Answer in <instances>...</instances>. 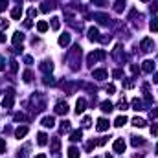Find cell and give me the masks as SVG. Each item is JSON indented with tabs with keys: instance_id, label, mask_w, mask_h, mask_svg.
<instances>
[{
	"instance_id": "obj_1",
	"label": "cell",
	"mask_w": 158,
	"mask_h": 158,
	"mask_svg": "<svg viewBox=\"0 0 158 158\" xmlns=\"http://www.w3.org/2000/svg\"><path fill=\"white\" fill-rule=\"evenodd\" d=\"M13 101H15L13 90H7L6 96H4V99H2V107H4V109H11V107H13Z\"/></svg>"
},
{
	"instance_id": "obj_2",
	"label": "cell",
	"mask_w": 158,
	"mask_h": 158,
	"mask_svg": "<svg viewBox=\"0 0 158 158\" xmlns=\"http://www.w3.org/2000/svg\"><path fill=\"white\" fill-rule=\"evenodd\" d=\"M140 48H142V51H153V48H154V43H153V39H149V37H145L143 40H142V44H140Z\"/></svg>"
},
{
	"instance_id": "obj_3",
	"label": "cell",
	"mask_w": 158,
	"mask_h": 158,
	"mask_svg": "<svg viewBox=\"0 0 158 158\" xmlns=\"http://www.w3.org/2000/svg\"><path fill=\"white\" fill-rule=\"evenodd\" d=\"M105 57V51L103 50H98V51H92V54L88 55V65H94L96 61H99V59H103Z\"/></svg>"
},
{
	"instance_id": "obj_4",
	"label": "cell",
	"mask_w": 158,
	"mask_h": 158,
	"mask_svg": "<svg viewBox=\"0 0 158 158\" xmlns=\"http://www.w3.org/2000/svg\"><path fill=\"white\" fill-rule=\"evenodd\" d=\"M125 147H127V145H125V142L121 140V138H118V140H116L114 142V145H112V149H114V153H125Z\"/></svg>"
},
{
	"instance_id": "obj_5",
	"label": "cell",
	"mask_w": 158,
	"mask_h": 158,
	"mask_svg": "<svg viewBox=\"0 0 158 158\" xmlns=\"http://www.w3.org/2000/svg\"><path fill=\"white\" fill-rule=\"evenodd\" d=\"M85 107H87V101L83 99V98L77 99V101H76V114H77V116L83 114V112H85Z\"/></svg>"
},
{
	"instance_id": "obj_6",
	"label": "cell",
	"mask_w": 158,
	"mask_h": 158,
	"mask_svg": "<svg viewBox=\"0 0 158 158\" xmlns=\"http://www.w3.org/2000/svg\"><path fill=\"white\" fill-rule=\"evenodd\" d=\"M96 129L99 131V132H105L109 129V120H105V118H99L98 120V125H96Z\"/></svg>"
},
{
	"instance_id": "obj_7",
	"label": "cell",
	"mask_w": 158,
	"mask_h": 158,
	"mask_svg": "<svg viewBox=\"0 0 158 158\" xmlns=\"http://www.w3.org/2000/svg\"><path fill=\"white\" fill-rule=\"evenodd\" d=\"M92 76H94V79L103 81V79H107V70H103V68H99V70H94V72H92Z\"/></svg>"
},
{
	"instance_id": "obj_8",
	"label": "cell",
	"mask_w": 158,
	"mask_h": 158,
	"mask_svg": "<svg viewBox=\"0 0 158 158\" xmlns=\"http://www.w3.org/2000/svg\"><path fill=\"white\" fill-rule=\"evenodd\" d=\"M88 40H99V29L98 28H88Z\"/></svg>"
},
{
	"instance_id": "obj_9",
	"label": "cell",
	"mask_w": 158,
	"mask_h": 158,
	"mask_svg": "<svg viewBox=\"0 0 158 158\" xmlns=\"http://www.w3.org/2000/svg\"><path fill=\"white\" fill-rule=\"evenodd\" d=\"M66 112H68V105L62 103V101H59L55 105V114H66Z\"/></svg>"
},
{
	"instance_id": "obj_10",
	"label": "cell",
	"mask_w": 158,
	"mask_h": 158,
	"mask_svg": "<svg viewBox=\"0 0 158 158\" xmlns=\"http://www.w3.org/2000/svg\"><path fill=\"white\" fill-rule=\"evenodd\" d=\"M142 70H143L145 73H151V72L154 70V62H153V61H143V65H142Z\"/></svg>"
},
{
	"instance_id": "obj_11",
	"label": "cell",
	"mask_w": 158,
	"mask_h": 158,
	"mask_svg": "<svg viewBox=\"0 0 158 158\" xmlns=\"http://www.w3.org/2000/svg\"><path fill=\"white\" fill-rule=\"evenodd\" d=\"M94 18H96L98 20V22H101V24H107L109 22V15H105V13H96V15H94Z\"/></svg>"
},
{
	"instance_id": "obj_12",
	"label": "cell",
	"mask_w": 158,
	"mask_h": 158,
	"mask_svg": "<svg viewBox=\"0 0 158 158\" xmlns=\"http://www.w3.org/2000/svg\"><path fill=\"white\" fill-rule=\"evenodd\" d=\"M11 40H13V44H15V46H18V44H20V43L24 40V35L20 33V31H15V33H13V39H11Z\"/></svg>"
},
{
	"instance_id": "obj_13",
	"label": "cell",
	"mask_w": 158,
	"mask_h": 158,
	"mask_svg": "<svg viewBox=\"0 0 158 158\" xmlns=\"http://www.w3.org/2000/svg\"><path fill=\"white\" fill-rule=\"evenodd\" d=\"M59 149H61V140H59V138H54V140H51L50 151H51V153H59Z\"/></svg>"
},
{
	"instance_id": "obj_14",
	"label": "cell",
	"mask_w": 158,
	"mask_h": 158,
	"mask_svg": "<svg viewBox=\"0 0 158 158\" xmlns=\"http://www.w3.org/2000/svg\"><path fill=\"white\" fill-rule=\"evenodd\" d=\"M43 125H44V127H54V125H55L54 116H46V118H43Z\"/></svg>"
},
{
	"instance_id": "obj_15",
	"label": "cell",
	"mask_w": 158,
	"mask_h": 158,
	"mask_svg": "<svg viewBox=\"0 0 158 158\" xmlns=\"http://www.w3.org/2000/svg\"><path fill=\"white\" fill-rule=\"evenodd\" d=\"M59 44H61V46H68V44H70V35H68V33H62V35L59 37Z\"/></svg>"
},
{
	"instance_id": "obj_16",
	"label": "cell",
	"mask_w": 158,
	"mask_h": 158,
	"mask_svg": "<svg viewBox=\"0 0 158 158\" xmlns=\"http://www.w3.org/2000/svg\"><path fill=\"white\" fill-rule=\"evenodd\" d=\"M101 110H103V112H112V110H114V105H112L110 101H103V103H101Z\"/></svg>"
},
{
	"instance_id": "obj_17",
	"label": "cell",
	"mask_w": 158,
	"mask_h": 158,
	"mask_svg": "<svg viewBox=\"0 0 158 158\" xmlns=\"http://www.w3.org/2000/svg\"><path fill=\"white\" fill-rule=\"evenodd\" d=\"M83 138V131H73L70 134V142H79Z\"/></svg>"
},
{
	"instance_id": "obj_18",
	"label": "cell",
	"mask_w": 158,
	"mask_h": 158,
	"mask_svg": "<svg viewBox=\"0 0 158 158\" xmlns=\"http://www.w3.org/2000/svg\"><path fill=\"white\" fill-rule=\"evenodd\" d=\"M37 143H39V145H46V143H48V136H46L44 132H39V134H37Z\"/></svg>"
},
{
	"instance_id": "obj_19",
	"label": "cell",
	"mask_w": 158,
	"mask_h": 158,
	"mask_svg": "<svg viewBox=\"0 0 158 158\" xmlns=\"http://www.w3.org/2000/svg\"><path fill=\"white\" fill-rule=\"evenodd\" d=\"M125 123H127V116H118V118L114 120V125H116V127H123Z\"/></svg>"
},
{
	"instance_id": "obj_20",
	"label": "cell",
	"mask_w": 158,
	"mask_h": 158,
	"mask_svg": "<svg viewBox=\"0 0 158 158\" xmlns=\"http://www.w3.org/2000/svg\"><path fill=\"white\" fill-rule=\"evenodd\" d=\"M26 134H28V127H18V129L15 131V136H17L18 140H20V138H24Z\"/></svg>"
},
{
	"instance_id": "obj_21",
	"label": "cell",
	"mask_w": 158,
	"mask_h": 158,
	"mask_svg": "<svg viewBox=\"0 0 158 158\" xmlns=\"http://www.w3.org/2000/svg\"><path fill=\"white\" fill-rule=\"evenodd\" d=\"M131 105H132V110H143V105H142V101L138 98H134Z\"/></svg>"
},
{
	"instance_id": "obj_22",
	"label": "cell",
	"mask_w": 158,
	"mask_h": 158,
	"mask_svg": "<svg viewBox=\"0 0 158 158\" xmlns=\"http://www.w3.org/2000/svg\"><path fill=\"white\" fill-rule=\"evenodd\" d=\"M48 22H44V20H40V22H37V29L40 31V33H44V31H48Z\"/></svg>"
},
{
	"instance_id": "obj_23",
	"label": "cell",
	"mask_w": 158,
	"mask_h": 158,
	"mask_svg": "<svg viewBox=\"0 0 158 158\" xmlns=\"http://www.w3.org/2000/svg\"><path fill=\"white\" fill-rule=\"evenodd\" d=\"M40 70L48 73V72H51V70H54V65H51V62H48V61H44L43 65H40Z\"/></svg>"
},
{
	"instance_id": "obj_24",
	"label": "cell",
	"mask_w": 158,
	"mask_h": 158,
	"mask_svg": "<svg viewBox=\"0 0 158 158\" xmlns=\"http://www.w3.org/2000/svg\"><path fill=\"white\" fill-rule=\"evenodd\" d=\"M11 17H13L15 20H18L20 17H22V7H20V6H18V7H15L13 11H11Z\"/></svg>"
},
{
	"instance_id": "obj_25",
	"label": "cell",
	"mask_w": 158,
	"mask_h": 158,
	"mask_svg": "<svg viewBox=\"0 0 158 158\" xmlns=\"http://www.w3.org/2000/svg\"><path fill=\"white\" fill-rule=\"evenodd\" d=\"M68 158H79V149L77 147H70L68 149Z\"/></svg>"
},
{
	"instance_id": "obj_26",
	"label": "cell",
	"mask_w": 158,
	"mask_h": 158,
	"mask_svg": "<svg viewBox=\"0 0 158 158\" xmlns=\"http://www.w3.org/2000/svg\"><path fill=\"white\" fill-rule=\"evenodd\" d=\"M123 7H125V2H123V0H118V2L114 4V11H116V13H121Z\"/></svg>"
},
{
	"instance_id": "obj_27",
	"label": "cell",
	"mask_w": 158,
	"mask_h": 158,
	"mask_svg": "<svg viewBox=\"0 0 158 158\" xmlns=\"http://www.w3.org/2000/svg\"><path fill=\"white\" fill-rule=\"evenodd\" d=\"M132 125H134V127H145V120H142V118L136 116V118L132 120Z\"/></svg>"
},
{
	"instance_id": "obj_28",
	"label": "cell",
	"mask_w": 158,
	"mask_h": 158,
	"mask_svg": "<svg viewBox=\"0 0 158 158\" xmlns=\"http://www.w3.org/2000/svg\"><path fill=\"white\" fill-rule=\"evenodd\" d=\"M59 26H61V24H59V18H57V17H54V18H51V29H55V31H57V29H59Z\"/></svg>"
},
{
	"instance_id": "obj_29",
	"label": "cell",
	"mask_w": 158,
	"mask_h": 158,
	"mask_svg": "<svg viewBox=\"0 0 158 158\" xmlns=\"http://www.w3.org/2000/svg\"><path fill=\"white\" fill-rule=\"evenodd\" d=\"M149 28H151V31H158V18H153V20H151Z\"/></svg>"
},
{
	"instance_id": "obj_30",
	"label": "cell",
	"mask_w": 158,
	"mask_h": 158,
	"mask_svg": "<svg viewBox=\"0 0 158 158\" xmlns=\"http://www.w3.org/2000/svg\"><path fill=\"white\" fill-rule=\"evenodd\" d=\"M54 7H55L54 4H50V2H46V4H43V11H44V13H48L50 9H54Z\"/></svg>"
},
{
	"instance_id": "obj_31",
	"label": "cell",
	"mask_w": 158,
	"mask_h": 158,
	"mask_svg": "<svg viewBox=\"0 0 158 158\" xmlns=\"http://www.w3.org/2000/svg\"><path fill=\"white\" fill-rule=\"evenodd\" d=\"M24 120H26V116H24L22 112H17V114H15V121H24Z\"/></svg>"
},
{
	"instance_id": "obj_32",
	"label": "cell",
	"mask_w": 158,
	"mask_h": 158,
	"mask_svg": "<svg viewBox=\"0 0 158 158\" xmlns=\"http://www.w3.org/2000/svg\"><path fill=\"white\" fill-rule=\"evenodd\" d=\"M61 131L65 132V131H70V121H62L61 123Z\"/></svg>"
},
{
	"instance_id": "obj_33",
	"label": "cell",
	"mask_w": 158,
	"mask_h": 158,
	"mask_svg": "<svg viewBox=\"0 0 158 158\" xmlns=\"http://www.w3.org/2000/svg\"><path fill=\"white\" fill-rule=\"evenodd\" d=\"M22 77H24V81H26V83H29V81H31V77H33V76H31V72H29V70H26Z\"/></svg>"
},
{
	"instance_id": "obj_34",
	"label": "cell",
	"mask_w": 158,
	"mask_h": 158,
	"mask_svg": "<svg viewBox=\"0 0 158 158\" xmlns=\"http://www.w3.org/2000/svg\"><path fill=\"white\" fill-rule=\"evenodd\" d=\"M134 147H138V145H143V140L142 138H132V142H131Z\"/></svg>"
},
{
	"instance_id": "obj_35",
	"label": "cell",
	"mask_w": 158,
	"mask_h": 158,
	"mask_svg": "<svg viewBox=\"0 0 158 158\" xmlns=\"http://www.w3.org/2000/svg\"><path fill=\"white\" fill-rule=\"evenodd\" d=\"M118 109H120V110H127V101L121 99V101L118 103Z\"/></svg>"
},
{
	"instance_id": "obj_36",
	"label": "cell",
	"mask_w": 158,
	"mask_h": 158,
	"mask_svg": "<svg viewBox=\"0 0 158 158\" xmlns=\"http://www.w3.org/2000/svg\"><path fill=\"white\" fill-rule=\"evenodd\" d=\"M2 153H6V140L0 138V154H2Z\"/></svg>"
},
{
	"instance_id": "obj_37",
	"label": "cell",
	"mask_w": 158,
	"mask_h": 158,
	"mask_svg": "<svg viewBox=\"0 0 158 158\" xmlns=\"http://www.w3.org/2000/svg\"><path fill=\"white\" fill-rule=\"evenodd\" d=\"M151 134L158 136V123H153V127H151Z\"/></svg>"
},
{
	"instance_id": "obj_38",
	"label": "cell",
	"mask_w": 158,
	"mask_h": 158,
	"mask_svg": "<svg viewBox=\"0 0 158 158\" xmlns=\"http://www.w3.org/2000/svg\"><path fill=\"white\" fill-rule=\"evenodd\" d=\"M96 145H98V143L94 142V140H92V142H88V143H87V151H92V149H94Z\"/></svg>"
},
{
	"instance_id": "obj_39",
	"label": "cell",
	"mask_w": 158,
	"mask_h": 158,
	"mask_svg": "<svg viewBox=\"0 0 158 158\" xmlns=\"http://www.w3.org/2000/svg\"><path fill=\"white\" fill-rule=\"evenodd\" d=\"M28 15H29V18H33V17H37V9H35V7H31L29 11H28Z\"/></svg>"
},
{
	"instance_id": "obj_40",
	"label": "cell",
	"mask_w": 158,
	"mask_h": 158,
	"mask_svg": "<svg viewBox=\"0 0 158 158\" xmlns=\"http://www.w3.org/2000/svg\"><path fill=\"white\" fill-rule=\"evenodd\" d=\"M123 87H125V88H132V87H134V83H132L131 79H127V81L123 83Z\"/></svg>"
},
{
	"instance_id": "obj_41",
	"label": "cell",
	"mask_w": 158,
	"mask_h": 158,
	"mask_svg": "<svg viewBox=\"0 0 158 158\" xmlns=\"http://www.w3.org/2000/svg\"><path fill=\"white\" fill-rule=\"evenodd\" d=\"M149 116H151V120H154V118H158V109H153V110L149 112Z\"/></svg>"
},
{
	"instance_id": "obj_42",
	"label": "cell",
	"mask_w": 158,
	"mask_h": 158,
	"mask_svg": "<svg viewBox=\"0 0 158 158\" xmlns=\"http://www.w3.org/2000/svg\"><path fill=\"white\" fill-rule=\"evenodd\" d=\"M7 7V0H0V11H4Z\"/></svg>"
},
{
	"instance_id": "obj_43",
	"label": "cell",
	"mask_w": 158,
	"mask_h": 158,
	"mask_svg": "<svg viewBox=\"0 0 158 158\" xmlns=\"http://www.w3.org/2000/svg\"><path fill=\"white\" fill-rule=\"evenodd\" d=\"M7 26H9V24H7V20H6V18H0V28L4 29V28H7Z\"/></svg>"
},
{
	"instance_id": "obj_44",
	"label": "cell",
	"mask_w": 158,
	"mask_h": 158,
	"mask_svg": "<svg viewBox=\"0 0 158 158\" xmlns=\"http://www.w3.org/2000/svg\"><path fill=\"white\" fill-rule=\"evenodd\" d=\"M112 76H114V77H121V76H123V72H121V70H114V72H112Z\"/></svg>"
},
{
	"instance_id": "obj_45",
	"label": "cell",
	"mask_w": 158,
	"mask_h": 158,
	"mask_svg": "<svg viewBox=\"0 0 158 158\" xmlns=\"http://www.w3.org/2000/svg\"><path fill=\"white\" fill-rule=\"evenodd\" d=\"M107 92H109V94H114V92H116V87H114V85H109V87H107Z\"/></svg>"
},
{
	"instance_id": "obj_46",
	"label": "cell",
	"mask_w": 158,
	"mask_h": 158,
	"mask_svg": "<svg viewBox=\"0 0 158 158\" xmlns=\"http://www.w3.org/2000/svg\"><path fill=\"white\" fill-rule=\"evenodd\" d=\"M6 68V61H4V57H0V72H2Z\"/></svg>"
},
{
	"instance_id": "obj_47",
	"label": "cell",
	"mask_w": 158,
	"mask_h": 158,
	"mask_svg": "<svg viewBox=\"0 0 158 158\" xmlns=\"http://www.w3.org/2000/svg\"><path fill=\"white\" fill-rule=\"evenodd\" d=\"M83 127H90V118H85V120H83Z\"/></svg>"
},
{
	"instance_id": "obj_48",
	"label": "cell",
	"mask_w": 158,
	"mask_h": 158,
	"mask_svg": "<svg viewBox=\"0 0 158 158\" xmlns=\"http://www.w3.org/2000/svg\"><path fill=\"white\" fill-rule=\"evenodd\" d=\"M17 68H18L17 66V61H11V72H17Z\"/></svg>"
},
{
	"instance_id": "obj_49",
	"label": "cell",
	"mask_w": 158,
	"mask_h": 158,
	"mask_svg": "<svg viewBox=\"0 0 158 158\" xmlns=\"http://www.w3.org/2000/svg\"><path fill=\"white\" fill-rule=\"evenodd\" d=\"M24 61H26V62H28V65H31V62H33V59H31V57H29V55H26V57H24Z\"/></svg>"
},
{
	"instance_id": "obj_50",
	"label": "cell",
	"mask_w": 158,
	"mask_h": 158,
	"mask_svg": "<svg viewBox=\"0 0 158 158\" xmlns=\"http://www.w3.org/2000/svg\"><path fill=\"white\" fill-rule=\"evenodd\" d=\"M0 43H6V35L2 33V31H0Z\"/></svg>"
},
{
	"instance_id": "obj_51",
	"label": "cell",
	"mask_w": 158,
	"mask_h": 158,
	"mask_svg": "<svg viewBox=\"0 0 158 158\" xmlns=\"http://www.w3.org/2000/svg\"><path fill=\"white\" fill-rule=\"evenodd\" d=\"M24 26H26V28H31V20H29V18H28L26 22H24Z\"/></svg>"
},
{
	"instance_id": "obj_52",
	"label": "cell",
	"mask_w": 158,
	"mask_h": 158,
	"mask_svg": "<svg viewBox=\"0 0 158 158\" xmlns=\"http://www.w3.org/2000/svg\"><path fill=\"white\" fill-rule=\"evenodd\" d=\"M35 158H46V154H43V153H40V154H37Z\"/></svg>"
},
{
	"instance_id": "obj_53",
	"label": "cell",
	"mask_w": 158,
	"mask_h": 158,
	"mask_svg": "<svg viewBox=\"0 0 158 158\" xmlns=\"http://www.w3.org/2000/svg\"><path fill=\"white\" fill-rule=\"evenodd\" d=\"M153 81H154V83H158V73H156V76L153 77Z\"/></svg>"
},
{
	"instance_id": "obj_54",
	"label": "cell",
	"mask_w": 158,
	"mask_h": 158,
	"mask_svg": "<svg viewBox=\"0 0 158 158\" xmlns=\"http://www.w3.org/2000/svg\"><path fill=\"white\" fill-rule=\"evenodd\" d=\"M92 2H98V4H101V2H103V0H92Z\"/></svg>"
},
{
	"instance_id": "obj_55",
	"label": "cell",
	"mask_w": 158,
	"mask_h": 158,
	"mask_svg": "<svg viewBox=\"0 0 158 158\" xmlns=\"http://www.w3.org/2000/svg\"><path fill=\"white\" fill-rule=\"evenodd\" d=\"M140 2H149V0H140Z\"/></svg>"
},
{
	"instance_id": "obj_56",
	"label": "cell",
	"mask_w": 158,
	"mask_h": 158,
	"mask_svg": "<svg viewBox=\"0 0 158 158\" xmlns=\"http://www.w3.org/2000/svg\"><path fill=\"white\" fill-rule=\"evenodd\" d=\"M134 158H142V156H138V154H136V156H134Z\"/></svg>"
},
{
	"instance_id": "obj_57",
	"label": "cell",
	"mask_w": 158,
	"mask_h": 158,
	"mask_svg": "<svg viewBox=\"0 0 158 158\" xmlns=\"http://www.w3.org/2000/svg\"><path fill=\"white\" fill-rule=\"evenodd\" d=\"M156 151H158V143H156Z\"/></svg>"
},
{
	"instance_id": "obj_58",
	"label": "cell",
	"mask_w": 158,
	"mask_h": 158,
	"mask_svg": "<svg viewBox=\"0 0 158 158\" xmlns=\"http://www.w3.org/2000/svg\"><path fill=\"white\" fill-rule=\"evenodd\" d=\"M107 158H112V156H107Z\"/></svg>"
}]
</instances>
